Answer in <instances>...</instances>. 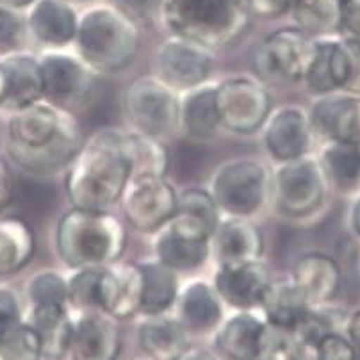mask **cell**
Wrapping results in <instances>:
<instances>
[{
	"instance_id": "6da1fadb",
	"label": "cell",
	"mask_w": 360,
	"mask_h": 360,
	"mask_svg": "<svg viewBox=\"0 0 360 360\" xmlns=\"http://www.w3.org/2000/svg\"><path fill=\"white\" fill-rule=\"evenodd\" d=\"M6 138L9 155L31 173L56 172L70 165L81 150L75 120L39 100L11 111Z\"/></svg>"
},
{
	"instance_id": "7a4b0ae2",
	"label": "cell",
	"mask_w": 360,
	"mask_h": 360,
	"mask_svg": "<svg viewBox=\"0 0 360 360\" xmlns=\"http://www.w3.org/2000/svg\"><path fill=\"white\" fill-rule=\"evenodd\" d=\"M132 176L120 132L105 131L79 150L72 161L66 189L79 209L105 211L125 193Z\"/></svg>"
},
{
	"instance_id": "3957f363",
	"label": "cell",
	"mask_w": 360,
	"mask_h": 360,
	"mask_svg": "<svg viewBox=\"0 0 360 360\" xmlns=\"http://www.w3.org/2000/svg\"><path fill=\"white\" fill-rule=\"evenodd\" d=\"M252 0H165L162 16L175 36L200 45L225 46L246 32Z\"/></svg>"
},
{
	"instance_id": "277c9868",
	"label": "cell",
	"mask_w": 360,
	"mask_h": 360,
	"mask_svg": "<svg viewBox=\"0 0 360 360\" xmlns=\"http://www.w3.org/2000/svg\"><path fill=\"white\" fill-rule=\"evenodd\" d=\"M58 248L68 266L98 269L122 255L125 229L109 212L75 207L59 223Z\"/></svg>"
},
{
	"instance_id": "5b68a950",
	"label": "cell",
	"mask_w": 360,
	"mask_h": 360,
	"mask_svg": "<svg viewBox=\"0 0 360 360\" xmlns=\"http://www.w3.org/2000/svg\"><path fill=\"white\" fill-rule=\"evenodd\" d=\"M75 39L84 61L108 72L131 65L139 46L134 22L112 6H96L86 11L79 20Z\"/></svg>"
},
{
	"instance_id": "8992f818",
	"label": "cell",
	"mask_w": 360,
	"mask_h": 360,
	"mask_svg": "<svg viewBox=\"0 0 360 360\" xmlns=\"http://www.w3.org/2000/svg\"><path fill=\"white\" fill-rule=\"evenodd\" d=\"M316 54V39L296 29H282L262 41L253 56V66L269 82L303 81Z\"/></svg>"
},
{
	"instance_id": "52a82bcc",
	"label": "cell",
	"mask_w": 360,
	"mask_h": 360,
	"mask_svg": "<svg viewBox=\"0 0 360 360\" xmlns=\"http://www.w3.org/2000/svg\"><path fill=\"white\" fill-rule=\"evenodd\" d=\"M268 193V172L253 159H239L221 166L212 179L216 205L236 218L252 216L262 207Z\"/></svg>"
},
{
	"instance_id": "ba28073f",
	"label": "cell",
	"mask_w": 360,
	"mask_h": 360,
	"mask_svg": "<svg viewBox=\"0 0 360 360\" xmlns=\"http://www.w3.org/2000/svg\"><path fill=\"white\" fill-rule=\"evenodd\" d=\"M326 175L321 166L309 158L285 161L273 182L275 202L280 212L291 218H303L323 203Z\"/></svg>"
},
{
	"instance_id": "9c48e42d",
	"label": "cell",
	"mask_w": 360,
	"mask_h": 360,
	"mask_svg": "<svg viewBox=\"0 0 360 360\" xmlns=\"http://www.w3.org/2000/svg\"><path fill=\"white\" fill-rule=\"evenodd\" d=\"M211 229L196 216L176 211L161 229L155 239L159 262L173 271H188L203 264L209 253Z\"/></svg>"
},
{
	"instance_id": "30bf717a",
	"label": "cell",
	"mask_w": 360,
	"mask_h": 360,
	"mask_svg": "<svg viewBox=\"0 0 360 360\" xmlns=\"http://www.w3.org/2000/svg\"><path fill=\"white\" fill-rule=\"evenodd\" d=\"M219 123L238 134H252L268 120L271 98L252 79H230L216 88Z\"/></svg>"
},
{
	"instance_id": "8fae6325",
	"label": "cell",
	"mask_w": 360,
	"mask_h": 360,
	"mask_svg": "<svg viewBox=\"0 0 360 360\" xmlns=\"http://www.w3.org/2000/svg\"><path fill=\"white\" fill-rule=\"evenodd\" d=\"M129 223L141 232H155L176 212L175 189L165 176L139 175L129 180L123 193Z\"/></svg>"
},
{
	"instance_id": "7c38bea8",
	"label": "cell",
	"mask_w": 360,
	"mask_h": 360,
	"mask_svg": "<svg viewBox=\"0 0 360 360\" xmlns=\"http://www.w3.org/2000/svg\"><path fill=\"white\" fill-rule=\"evenodd\" d=\"M127 111L141 134L159 138L175 125L179 102L161 79L145 77L132 82L127 91Z\"/></svg>"
},
{
	"instance_id": "4fadbf2b",
	"label": "cell",
	"mask_w": 360,
	"mask_h": 360,
	"mask_svg": "<svg viewBox=\"0 0 360 360\" xmlns=\"http://www.w3.org/2000/svg\"><path fill=\"white\" fill-rule=\"evenodd\" d=\"M211 68V50L193 39L175 36L159 49V79L169 88H196L207 79Z\"/></svg>"
},
{
	"instance_id": "5bb4252c",
	"label": "cell",
	"mask_w": 360,
	"mask_h": 360,
	"mask_svg": "<svg viewBox=\"0 0 360 360\" xmlns=\"http://www.w3.org/2000/svg\"><path fill=\"white\" fill-rule=\"evenodd\" d=\"M122 335L112 316L104 311H86L73 323L68 353L72 360H118Z\"/></svg>"
},
{
	"instance_id": "9a60e30c",
	"label": "cell",
	"mask_w": 360,
	"mask_h": 360,
	"mask_svg": "<svg viewBox=\"0 0 360 360\" xmlns=\"http://www.w3.org/2000/svg\"><path fill=\"white\" fill-rule=\"evenodd\" d=\"M43 96L39 63L27 54H4L0 59V109L16 111Z\"/></svg>"
},
{
	"instance_id": "2e32d148",
	"label": "cell",
	"mask_w": 360,
	"mask_h": 360,
	"mask_svg": "<svg viewBox=\"0 0 360 360\" xmlns=\"http://www.w3.org/2000/svg\"><path fill=\"white\" fill-rule=\"evenodd\" d=\"M43 96L59 105L84 102L91 93L93 77L84 66L65 54H49L39 63Z\"/></svg>"
},
{
	"instance_id": "e0dca14e",
	"label": "cell",
	"mask_w": 360,
	"mask_h": 360,
	"mask_svg": "<svg viewBox=\"0 0 360 360\" xmlns=\"http://www.w3.org/2000/svg\"><path fill=\"white\" fill-rule=\"evenodd\" d=\"M143 276L139 266L112 264L100 271V311L115 319L132 318L141 307Z\"/></svg>"
},
{
	"instance_id": "ac0fdd59",
	"label": "cell",
	"mask_w": 360,
	"mask_h": 360,
	"mask_svg": "<svg viewBox=\"0 0 360 360\" xmlns=\"http://www.w3.org/2000/svg\"><path fill=\"white\" fill-rule=\"evenodd\" d=\"M269 273L266 266L259 261L236 262V264H221L216 273L214 288L218 296H221L229 305L239 311H248L261 305L264 291L268 289Z\"/></svg>"
},
{
	"instance_id": "d6986e66",
	"label": "cell",
	"mask_w": 360,
	"mask_h": 360,
	"mask_svg": "<svg viewBox=\"0 0 360 360\" xmlns=\"http://www.w3.org/2000/svg\"><path fill=\"white\" fill-rule=\"evenodd\" d=\"M311 141V123L298 108H284L269 118L264 143L269 155L280 162L305 155Z\"/></svg>"
},
{
	"instance_id": "ffe728a7",
	"label": "cell",
	"mask_w": 360,
	"mask_h": 360,
	"mask_svg": "<svg viewBox=\"0 0 360 360\" xmlns=\"http://www.w3.org/2000/svg\"><path fill=\"white\" fill-rule=\"evenodd\" d=\"M312 125L330 141L360 145V98L338 95L319 100L312 108Z\"/></svg>"
},
{
	"instance_id": "44dd1931",
	"label": "cell",
	"mask_w": 360,
	"mask_h": 360,
	"mask_svg": "<svg viewBox=\"0 0 360 360\" xmlns=\"http://www.w3.org/2000/svg\"><path fill=\"white\" fill-rule=\"evenodd\" d=\"M292 282L309 305L332 302L341 289V268L326 253H307L296 262Z\"/></svg>"
},
{
	"instance_id": "7402d4cb",
	"label": "cell",
	"mask_w": 360,
	"mask_h": 360,
	"mask_svg": "<svg viewBox=\"0 0 360 360\" xmlns=\"http://www.w3.org/2000/svg\"><path fill=\"white\" fill-rule=\"evenodd\" d=\"M27 25L38 41L63 46L75 39L79 20L66 0H36L31 6Z\"/></svg>"
},
{
	"instance_id": "603a6c76",
	"label": "cell",
	"mask_w": 360,
	"mask_h": 360,
	"mask_svg": "<svg viewBox=\"0 0 360 360\" xmlns=\"http://www.w3.org/2000/svg\"><path fill=\"white\" fill-rule=\"evenodd\" d=\"M266 323L248 312L226 319L214 338V352L223 360H255Z\"/></svg>"
},
{
	"instance_id": "cb8c5ba5",
	"label": "cell",
	"mask_w": 360,
	"mask_h": 360,
	"mask_svg": "<svg viewBox=\"0 0 360 360\" xmlns=\"http://www.w3.org/2000/svg\"><path fill=\"white\" fill-rule=\"evenodd\" d=\"M139 348L148 360H176L188 348V330L166 316H146L138 330Z\"/></svg>"
},
{
	"instance_id": "d4e9b609",
	"label": "cell",
	"mask_w": 360,
	"mask_h": 360,
	"mask_svg": "<svg viewBox=\"0 0 360 360\" xmlns=\"http://www.w3.org/2000/svg\"><path fill=\"white\" fill-rule=\"evenodd\" d=\"M29 325L36 330L45 360H63L68 355L73 323L65 303H39L32 305Z\"/></svg>"
},
{
	"instance_id": "484cf974",
	"label": "cell",
	"mask_w": 360,
	"mask_h": 360,
	"mask_svg": "<svg viewBox=\"0 0 360 360\" xmlns=\"http://www.w3.org/2000/svg\"><path fill=\"white\" fill-rule=\"evenodd\" d=\"M269 325L295 330L311 311V305L292 280L269 282L261 300Z\"/></svg>"
},
{
	"instance_id": "4316f807",
	"label": "cell",
	"mask_w": 360,
	"mask_h": 360,
	"mask_svg": "<svg viewBox=\"0 0 360 360\" xmlns=\"http://www.w3.org/2000/svg\"><path fill=\"white\" fill-rule=\"evenodd\" d=\"M214 236L216 253L221 264L259 261L262 253V236L252 223L243 218L230 219L216 229Z\"/></svg>"
},
{
	"instance_id": "83f0119b",
	"label": "cell",
	"mask_w": 360,
	"mask_h": 360,
	"mask_svg": "<svg viewBox=\"0 0 360 360\" xmlns=\"http://www.w3.org/2000/svg\"><path fill=\"white\" fill-rule=\"evenodd\" d=\"M180 314L186 330L207 333L219 325L221 305L218 292L205 282H193L180 298Z\"/></svg>"
},
{
	"instance_id": "f1b7e54d",
	"label": "cell",
	"mask_w": 360,
	"mask_h": 360,
	"mask_svg": "<svg viewBox=\"0 0 360 360\" xmlns=\"http://www.w3.org/2000/svg\"><path fill=\"white\" fill-rule=\"evenodd\" d=\"M34 253V236L27 221L0 216V276L20 271Z\"/></svg>"
},
{
	"instance_id": "f546056e",
	"label": "cell",
	"mask_w": 360,
	"mask_h": 360,
	"mask_svg": "<svg viewBox=\"0 0 360 360\" xmlns=\"http://www.w3.org/2000/svg\"><path fill=\"white\" fill-rule=\"evenodd\" d=\"M143 276L141 307L139 312L145 316H159L175 303L176 276L172 268L162 262H146L139 266Z\"/></svg>"
},
{
	"instance_id": "4dcf8cb0",
	"label": "cell",
	"mask_w": 360,
	"mask_h": 360,
	"mask_svg": "<svg viewBox=\"0 0 360 360\" xmlns=\"http://www.w3.org/2000/svg\"><path fill=\"white\" fill-rule=\"evenodd\" d=\"M182 125L195 139H209L219 127L216 88H198L189 93L179 111Z\"/></svg>"
},
{
	"instance_id": "1f68e13d",
	"label": "cell",
	"mask_w": 360,
	"mask_h": 360,
	"mask_svg": "<svg viewBox=\"0 0 360 360\" xmlns=\"http://www.w3.org/2000/svg\"><path fill=\"white\" fill-rule=\"evenodd\" d=\"M122 146L131 162L132 176H165L169 168V153L158 138L146 134H122ZM131 176V179H132Z\"/></svg>"
},
{
	"instance_id": "d6a6232c",
	"label": "cell",
	"mask_w": 360,
	"mask_h": 360,
	"mask_svg": "<svg viewBox=\"0 0 360 360\" xmlns=\"http://www.w3.org/2000/svg\"><path fill=\"white\" fill-rule=\"evenodd\" d=\"M291 11L300 31L309 36H330L342 27L341 0H296Z\"/></svg>"
},
{
	"instance_id": "836d02e7",
	"label": "cell",
	"mask_w": 360,
	"mask_h": 360,
	"mask_svg": "<svg viewBox=\"0 0 360 360\" xmlns=\"http://www.w3.org/2000/svg\"><path fill=\"white\" fill-rule=\"evenodd\" d=\"M323 172L342 191L360 184V145L332 143L323 152Z\"/></svg>"
},
{
	"instance_id": "e575fe53",
	"label": "cell",
	"mask_w": 360,
	"mask_h": 360,
	"mask_svg": "<svg viewBox=\"0 0 360 360\" xmlns=\"http://www.w3.org/2000/svg\"><path fill=\"white\" fill-rule=\"evenodd\" d=\"M330 73L333 89L360 93V39L348 38L332 41Z\"/></svg>"
},
{
	"instance_id": "d590c367",
	"label": "cell",
	"mask_w": 360,
	"mask_h": 360,
	"mask_svg": "<svg viewBox=\"0 0 360 360\" xmlns=\"http://www.w3.org/2000/svg\"><path fill=\"white\" fill-rule=\"evenodd\" d=\"M305 342L291 328L266 325L255 360H307Z\"/></svg>"
},
{
	"instance_id": "8d00e7d4",
	"label": "cell",
	"mask_w": 360,
	"mask_h": 360,
	"mask_svg": "<svg viewBox=\"0 0 360 360\" xmlns=\"http://www.w3.org/2000/svg\"><path fill=\"white\" fill-rule=\"evenodd\" d=\"M0 360H43L41 341L29 323H20L0 341Z\"/></svg>"
},
{
	"instance_id": "74e56055",
	"label": "cell",
	"mask_w": 360,
	"mask_h": 360,
	"mask_svg": "<svg viewBox=\"0 0 360 360\" xmlns=\"http://www.w3.org/2000/svg\"><path fill=\"white\" fill-rule=\"evenodd\" d=\"M100 271L82 269L68 282V300L82 311H100Z\"/></svg>"
},
{
	"instance_id": "f35d334b",
	"label": "cell",
	"mask_w": 360,
	"mask_h": 360,
	"mask_svg": "<svg viewBox=\"0 0 360 360\" xmlns=\"http://www.w3.org/2000/svg\"><path fill=\"white\" fill-rule=\"evenodd\" d=\"M27 296L31 305L39 303H65L68 300V284L58 273H38L27 285Z\"/></svg>"
},
{
	"instance_id": "ab89813d",
	"label": "cell",
	"mask_w": 360,
	"mask_h": 360,
	"mask_svg": "<svg viewBox=\"0 0 360 360\" xmlns=\"http://www.w3.org/2000/svg\"><path fill=\"white\" fill-rule=\"evenodd\" d=\"M176 211L189 212V214L200 218L211 229L212 234L218 229V205H216L214 198L205 191H200V189L184 191V195L176 202Z\"/></svg>"
},
{
	"instance_id": "60d3db41",
	"label": "cell",
	"mask_w": 360,
	"mask_h": 360,
	"mask_svg": "<svg viewBox=\"0 0 360 360\" xmlns=\"http://www.w3.org/2000/svg\"><path fill=\"white\" fill-rule=\"evenodd\" d=\"M312 349L316 360H360L359 352L352 341L338 332L325 333Z\"/></svg>"
},
{
	"instance_id": "b9f144b4",
	"label": "cell",
	"mask_w": 360,
	"mask_h": 360,
	"mask_svg": "<svg viewBox=\"0 0 360 360\" xmlns=\"http://www.w3.org/2000/svg\"><path fill=\"white\" fill-rule=\"evenodd\" d=\"M23 31H25V25L18 11L0 4V54L4 56L15 52L22 41Z\"/></svg>"
},
{
	"instance_id": "7bdbcfd3",
	"label": "cell",
	"mask_w": 360,
	"mask_h": 360,
	"mask_svg": "<svg viewBox=\"0 0 360 360\" xmlns=\"http://www.w3.org/2000/svg\"><path fill=\"white\" fill-rule=\"evenodd\" d=\"M115 9L131 18L132 22L152 23L162 15L165 0H109Z\"/></svg>"
},
{
	"instance_id": "ee69618b",
	"label": "cell",
	"mask_w": 360,
	"mask_h": 360,
	"mask_svg": "<svg viewBox=\"0 0 360 360\" xmlns=\"http://www.w3.org/2000/svg\"><path fill=\"white\" fill-rule=\"evenodd\" d=\"M23 323L22 305L13 289L0 285V341Z\"/></svg>"
},
{
	"instance_id": "f6af8a7d",
	"label": "cell",
	"mask_w": 360,
	"mask_h": 360,
	"mask_svg": "<svg viewBox=\"0 0 360 360\" xmlns=\"http://www.w3.org/2000/svg\"><path fill=\"white\" fill-rule=\"evenodd\" d=\"M342 27L352 34V38L360 39V0H341Z\"/></svg>"
},
{
	"instance_id": "bcb514c9",
	"label": "cell",
	"mask_w": 360,
	"mask_h": 360,
	"mask_svg": "<svg viewBox=\"0 0 360 360\" xmlns=\"http://www.w3.org/2000/svg\"><path fill=\"white\" fill-rule=\"evenodd\" d=\"M15 200V184L8 165L0 159V214L9 207Z\"/></svg>"
},
{
	"instance_id": "7dc6e473",
	"label": "cell",
	"mask_w": 360,
	"mask_h": 360,
	"mask_svg": "<svg viewBox=\"0 0 360 360\" xmlns=\"http://www.w3.org/2000/svg\"><path fill=\"white\" fill-rule=\"evenodd\" d=\"M253 11L264 13V15H276V13H284L291 9L296 0H252Z\"/></svg>"
},
{
	"instance_id": "c3c4849f",
	"label": "cell",
	"mask_w": 360,
	"mask_h": 360,
	"mask_svg": "<svg viewBox=\"0 0 360 360\" xmlns=\"http://www.w3.org/2000/svg\"><path fill=\"white\" fill-rule=\"evenodd\" d=\"M176 360H223L214 349L203 348V346H188L184 353Z\"/></svg>"
},
{
	"instance_id": "681fc988",
	"label": "cell",
	"mask_w": 360,
	"mask_h": 360,
	"mask_svg": "<svg viewBox=\"0 0 360 360\" xmlns=\"http://www.w3.org/2000/svg\"><path fill=\"white\" fill-rule=\"evenodd\" d=\"M348 335L352 345L355 346V349L360 355V311H356L355 314L349 318L348 321Z\"/></svg>"
},
{
	"instance_id": "f907efd6",
	"label": "cell",
	"mask_w": 360,
	"mask_h": 360,
	"mask_svg": "<svg viewBox=\"0 0 360 360\" xmlns=\"http://www.w3.org/2000/svg\"><path fill=\"white\" fill-rule=\"evenodd\" d=\"M34 2L36 0H0V4L8 6V8L11 9H16V11L29 8V6H32Z\"/></svg>"
},
{
	"instance_id": "816d5d0a",
	"label": "cell",
	"mask_w": 360,
	"mask_h": 360,
	"mask_svg": "<svg viewBox=\"0 0 360 360\" xmlns=\"http://www.w3.org/2000/svg\"><path fill=\"white\" fill-rule=\"evenodd\" d=\"M352 226H353V230H355V234L360 238V200H356V203L353 205Z\"/></svg>"
},
{
	"instance_id": "f5cc1de1",
	"label": "cell",
	"mask_w": 360,
	"mask_h": 360,
	"mask_svg": "<svg viewBox=\"0 0 360 360\" xmlns=\"http://www.w3.org/2000/svg\"><path fill=\"white\" fill-rule=\"evenodd\" d=\"M66 2H89V0H66Z\"/></svg>"
},
{
	"instance_id": "db71d44e",
	"label": "cell",
	"mask_w": 360,
	"mask_h": 360,
	"mask_svg": "<svg viewBox=\"0 0 360 360\" xmlns=\"http://www.w3.org/2000/svg\"><path fill=\"white\" fill-rule=\"evenodd\" d=\"M134 360H148V359H134Z\"/></svg>"
}]
</instances>
